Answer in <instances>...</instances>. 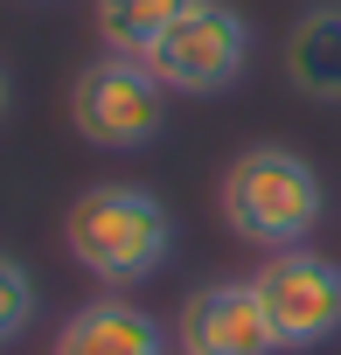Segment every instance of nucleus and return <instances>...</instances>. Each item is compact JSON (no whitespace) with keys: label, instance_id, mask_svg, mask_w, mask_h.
Instances as JSON below:
<instances>
[{"label":"nucleus","instance_id":"obj_3","mask_svg":"<svg viewBox=\"0 0 341 355\" xmlns=\"http://www.w3.org/2000/svg\"><path fill=\"white\" fill-rule=\"evenodd\" d=\"M70 125L105 153H139L167 125V84L139 56H91L70 84Z\"/></svg>","mask_w":341,"mask_h":355},{"label":"nucleus","instance_id":"obj_11","mask_svg":"<svg viewBox=\"0 0 341 355\" xmlns=\"http://www.w3.org/2000/svg\"><path fill=\"white\" fill-rule=\"evenodd\" d=\"M0 112H8V70H0Z\"/></svg>","mask_w":341,"mask_h":355},{"label":"nucleus","instance_id":"obj_10","mask_svg":"<svg viewBox=\"0 0 341 355\" xmlns=\"http://www.w3.org/2000/svg\"><path fill=\"white\" fill-rule=\"evenodd\" d=\"M28 320H35V279H28L21 258L0 251V341H15Z\"/></svg>","mask_w":341,"mask_h":355},{"label":"nucleus","instance_id":"obj_1","mask_svg":"<svg viewBox=\"0 0 341 355\" xmlns=\"http://www.w3.org/2000/svg\"><path fill=\"white\" fill-rule=\"evenodd\" d=\"M63 244L77 258V272H91L98 286L125 293L139 279H153L175 251V216L153 189H132V182H98L70 202L63 216Z\"/></svg>","mask_w":341,"mask_h":355},{"label":"nucleus","instance_id":"obj_5","mask_svg":"<svg viewBox=\"0 0 341 355\" xmlns=\"http://www.w3.org/2000/svg\"><path fill=\"white\" fill-rule=\"evenodd\" d=\"M251 286H258V306L279 334V355L286 348H320V341L341 334V265L327 251H313V244L265 251Z\"/></svg>","mask_w":341,"mask_h":355},{"label":"nucleus","instance_id":"obj_8","mask_svg":"<svg viewBox=\"0 0 341 355\" xmlns=\"http://www.w3.org/2000/svg\"><path fill=\"white\" fill-rule=\"evenodd\" d=\"M286 77L313 105H341V8H306L286 35Z\"/></svg>","mask_w":341,"mask_h":355},{"label":"nucleus","instance_id":"obj_4","mask_svg":"<svg viewBox=\"0 0 341 355\" xmlns=\"http://www.w3.org/2000/svg\"><path fill=\"white\" fill-rule=\"evenodd\" d=\"M139 63L175 98H216L251 63V21L230 8V0H189V8L175 15V28H167Z\"/></svg>","mask_w":341,"mask_h":355},{"label":"nucleus","instance_id":"obj_9","mask_svg":"<svg viewBox=\"0 0 341 355\" xmlns=\"http://www.w3.org/2000/svg\"><path fill=\"white\" fill-rule=\"evenodd\" d=\"M182 8L189 0H91V21H98V42L112 56H146L167 28H175Z\"/></svg>","mask_w":341,"mask_h":355},{"label":"nucleus","instance_id":"obj_7","mask_svg":"<svg viewBox=\"0 0 341 355\" xmlns=\"http://www.w3.org/2000/svg\"><path fill=\"white\" fill-rule=\"evenodd\" d=\"M56 355H175L167 327L132 300H91L63 320Z\"/></svg>","mask_w":341,"mask_h":355},{"label":"nucleus","instance_id":"obj_6","mask_svg":"<svg viewBox=\"0 0 341 355\" xmlns=\"http://www.w3.org/2000/svg\"><path fill=\"white\" fill-rule=\"evenodd\" d=\"M175 348L182 355H279V334H272L251 279H209L182 300Z\"/></svg>","mask_w":341,"mask_h":355},{"label":"nucleus","instance_id":"obj_2","mask_svg":"<svg viewBox=\"0 0 341 355\" xmlns=\"http://www.w3.org/2000/svg\"><path fill=\"white\" fill-rule=\"evenodd\" d=\"M223 223L230 237L258 244V251H292L320 230L327 216V189L306 153L292 146H244L230 167H223Z\"/></svg>","mask_w":341,"mask_h":355}]
</instances>
